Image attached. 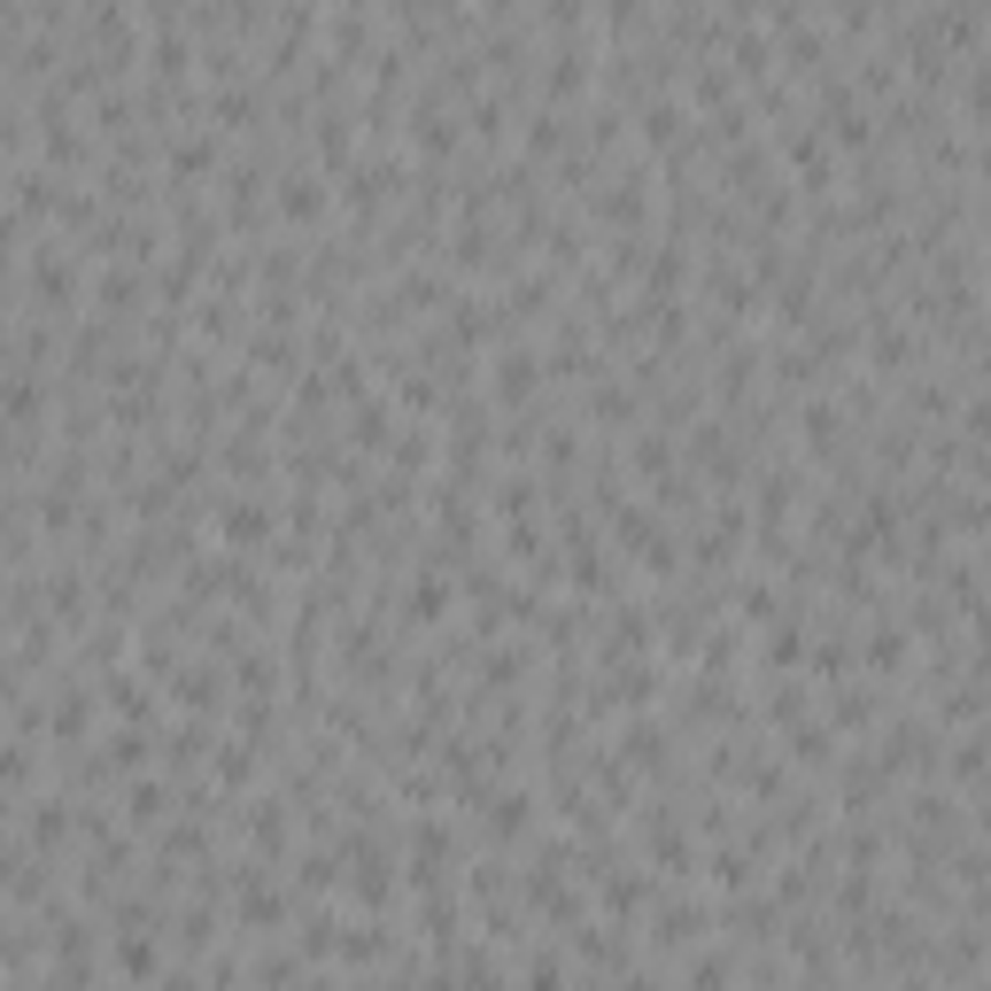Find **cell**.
Returning <instances> with one entry per match:
<instances>
[{"mask_svg":"<svg viewBox=\"0 0 991 991\" xmlns=\"http://www.w3.org/2000/svg\"><path fill=\"white\" fill-rule=\"evenodd\" d=\"M117 968L148 976V968H155V945H148V937H125V945H117Z\"/></svg>","mask_w":991,"mask_h":991,"instance_id":"obj_3","label":"cell"},{"mask_svg":"<svg viewBox=\"0 0 991 991\" xmlns=\"http://www.w3.org/2000/svg\"><path fill=\"white\" fill-rule=\"evenodd\" d=\"M279 209H287V217H317V209H325L317 171H294V179H287V194H279Z\"/></svg>","mask_w":991,"mask_h":991,"instance_id":"obj_1","label":"cell"},{"mask_svg":"<svg viewBox=\"0 0 991 991\" xmlns=\"http://www.w3.org/2000/svg\"><path fill=\"white\" fill-rule=\"evenodd\" d=\"M558 983H565V976H558V960H550V952H542V960H535V968H527V991H558Z\"/></svg>","mask_w":991,"mask_h":991,"instance_id":"obj_4","label":"cell"},{"mask_svg":"<svg viewBox=\"0 0 991 991\" xmlns=\"http://www.w3.org/2000/svg\"><path fill=\"white\" fill-rule=\"evenodd\" d=\"M225 535H233V542H263V535H271V511H263V504H233V511H225Z\"/></svg>","mask_w":991,"mask_h":991,"instance_id":"obj_2","label":"cell"}]
</instances>
